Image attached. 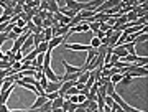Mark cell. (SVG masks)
Listing matches in <instances>:
<instances>
[{
    "label": "cell",
    "instance_id": "6da1fadb",
    "mask_svg": "<svg viewBox=\"0 0 148 112\" xmlns=\"http://www.w3.org/2000/svg\"><path fill=\"white\" fill-rule=\"evenodd\" d=\"M30 35H32V33H30V30H28V32H25L23 33V35H20V36L16 38L15 40V43H13V46H12V53H16V51H18V49L21 48V46H23V43L27 41V38L30 36Z\"/></svg>",
    "mask_w": 148,
    "mask_h": 112
},
{
    "label": "cell",
    "instance_id": "7a4b0ae2",
    "mask_svg": "<svg viewBox=\"0 0 148 112\" xmlns=\"http://www.w3.org/2000/svg\"><path fill=\"white\" fill-rule=\"evenodd\" d=\"M61 63H63V66H64V73H82V66L81 68H77V66H73V64H69V63H66L64 59H61Z\"/></svg>",
    "mask_w": 148,
    "mask_h": 112
},
{
    "label": "cell",
    "instance_id": "3957f363",
    "mask_svg": "<svg viewBox=\"0 0 148 112\" xmlns=\"http://www.w3.org/2000/svg\"><path fill=\"white\" fill-rule=\"evenodd\" d=\"M84 32H89V25L87 23H82V21H81L79 25H76V27L71 28V33H84Z\"/></svg>",
    "mask_w": 148,
    "mask_h": 112
},
{
    "label": "cell",
    "instance_id": "277c9868",
    "mask_svg": "<svg viewBox=\"0 0 148 112\" xmlns=\"http://www.w3.org/2000/svg\"><path fill=\"white\" fill-rule=\"evenodd\" d=\"M59 87H61V82L56 81V82H48V86L45 87V94L48 92H54V91H59Z\"/></svg>",
    "mask_w": 148,
    "mask_h": 112
},
{
    "label": "cell",
    "instance_id": "5b68a950",
    "mask_svg": "<svg viewBox=\"0 0 148 112\" xmlns=\"http://www.w3.org/2000/svg\"><path fill=\"white\" fill-rule=\"evenodd\" d=\"M64 48L68 49H74V51H87L89 45H63Z\"/></svg>",
    "mask_w": 148,
    "mask_h": 112
},
{
    "label": "cell",
    "instance_id": "8992f818",
    "mask_svg": "<svg viewBox=\"0 0 148 112\" xmlns=\"http://www.w3.org/2000/svg\"><path fill=\"white\" fill-rule=\"evenodd\" d=\"M135 45H137V43H133V41H127V43H123L122 46H123V48L127 49V53H128V54H132V56H137V51H135Z\"/></svg>",
    "mask_w": 148,
    "mask_h": 112
},
{
    "label": "cell",
    "instance_id": "52a82bcc",
    "mask_svg": "<svg viewBox=\"0 0 148 112\" xmlns=\"http://www.w3.org/2000/svg\"><path fill=\"white\" fill-rule=\"evenodd\" d=\"M46 101H48V99H46V94H45V96H36V101L33 102V106L30 107V109H40V107H41Z\"/></svg>",
    "mask_w": 148,
    "mask_h": 112
},
{
    "label": "cell",
    "instance_id": "ba28073f",
    "mask_svg": "<svg viewBox=\"0 0 148 112\" xmlns=\"http://www.w3.org/2000/svg\"><path fill=\"white\" fill-rule=\"evenodd\" d=\"M110 97H112V99H114V102H117V104H119V106H120V107H123V106H125V104H127V102L123 101V99H122V97L119 96L117 92H114V94H112Z\"/></svg>",
    "mask_w": 148,
    "mask_h": 112
},
{
    "label": "cell",
    "instance_id": "9c48e42d",
    "mask_svg": "<svg viewBox=\"0 0 148 112\" xmlns=\"http://www.w3.org/2000/svg\"><path fill=\"white\" fill-rule=\"evenodd\" d=\"M81 21H82V18H81L79 15H76V16H73L71 20H69V28H73V27H76V25H79Z\"/></svg>",
    "mask_w": 148,
    "mask_h": 112
},
{
    "label": "cell",
    "instance_id": "30bf717a",
    "mask_svg": "<svg viewBox=\"0 0 148 112\" xmlns=\"http://www.w3.org/2000/svg\"><path fill=\"white\" fill-rule=\"evenodd\" d=\"M43 36H45V41H49L53 38V30L51 28H45L43 30Z\"/></svg>",
    "mask_w": 148,
    "mask_h": 112
},
{
    "label": "cell",
    "instance_id": "8fae6325",
    "mask_svg": "<svg viewBox=\"0 0 148 112\" xmlns=\"http://www.w3.org/2000/svg\"><path fill=\"white\" fill-rule=\"evenodd\" d=\"M147 63H148V58L147 56H143V58H140V56H138L137 59H135V66H147Z\"/></svg>",
    "mask_w": 148,
    "mask_h": 112
},
{
    "label": "cell",
    "instance_id": "7c38bea8",
    "mask_svg": "<svg viewBox=\"0 0 148 112\" xmlns=\"http://www.w3.org/2000/svg\"><path fill=\"white\" fill-rule=\"evenodd\" d=\"M106 91H107V96H112L114 92H115V84H112L110 81L106 84Z\"/></svg>",
    "mask_w": 148,
    "mask_h": 112
},
{
    "label": "cell",
    "instance_id": "4fadbf2b",
    "mask_svg": "<svg viewBox=\"0 0 148 112\" xmlns=\"http://www.w3.org/2000/svg\"><path fill=\"white\" fill-rule=\"evenodd\" d=\"M133 81V78L132 76H128V74H123L122 76V79H120V84H123V86H128L130 82Z\"/></svg>",
    "mask_w": 148,
    "mask_h": 112
},
{
    "label": "cell",
    "instance_id": "5bb4252c",
    "mask_svg": "<svg viewBox=\"0 0 148 112\" xmlns=\"http://www.w3.org/2000/svg\"><path fill=\"white\" fill-rule=\"evenodd\" d=\"M36 48H38V53H46L48 51V41H41Z\"/></svg>",
    "mask_w": 148,
    "mask_h": 112
},
{
    "label": "cell",
    "instance_id": "9a60e30c",
    "mask_svg": "<svg viewBox=\"0 0 148 112\" xmlns=\"http://www.w3.org/2000/svg\"><path fill=\"white\" fill-rule=\"evenodd\" d=\"M87 25H89V32H99V25H101V23H99V21H90V23H87Z\"/></svg>",
    "mask_w": 148,
    "mask_h": 112
},
{
    "label": "cell",
    "instance_id": "2e32d148",
    "mask_svg": "<svg viewBox=\"0 0 148 112\" xmlns=\"http://www.w3.org/2000/svg\"><path fill=\"white\" fill-rule=\"evenodd\" d=\"M53 23H54V20L51 18V16H48V18H45V20H43V25H41V27H43V28H51V25H53Z\"/></svg>",
    "mask_w": 148,
    "mask_h": 112
},
{
    "label": "cell",
    "instance_id": "e0dca14e",
    "mask_svg": "<svg viewBox=\"0 0 148 112\" xmlns=\"http://www.w3.org/2000/svg\"><path fill=\"white\" fill-rule=\"evenodd\" d=\"M122 109H123V112H145V111H140V109H137V107L128 106V104H125V106L122 107Z\"/></svg>",
    "mask_w": 148,
    "mask_h": 112
},
{
    "label": "cell",
    "instance_id": "ac0fdd59",
    "mask_svg": "<svg viewBox=\"0 0 148 112\" xmlns=\"http://www.w3.org/2000/svg\"><path fill=\"white\" fill-rule=\"evenodd\" d=\"M40 111H41V112H51V101H46V102H45V104L40 107Z\"/></svg>",
    "mask_w": 148,
    "mask_h": 112
},
{
    "label": "cell",
    "instance_id": "d6986e66",
    "mask_svg": "<svg viewBox=\"0 0 148 112\" xmlns=\"http://www.w3.org/2000/svg\"><path fill=\"white\" fill-rule=\"evenodd\" d=\"M66 94H68V96H77V94H79V89H77L76 86H71V87L68 89V92H66Z\"/></svg>",
    "mask_w": 148,
    "mask_h": 112
},
{
    "label": "cell",
    "instance_id": "ffe728a7",
    "mask_svg": "<svg viewBox=\"0 0 148 112\" xmlns=\"http://www.w3.org/2000/svg\"><path fill=\"white\" fill-rule=\"evenodd\" d=\"M122 76H123V74H120V73H119V74H114V76H110L109 79H110V82H112V84H117V82H120Z\"/></svg>",
    "mask_w": 148,
    "mask_h": 112
},
{
    "label": "cell",
    "instance_id": "44dd1931",
    "mask_svg": "<svg viewBox=\"0 0 148 112\" xmlns=\"http://www.w3.org/2000/svg\"><path fill=\"white\" fill-rule=\"evenodd\" d=\"M89 46H92V48H99V46H101V40H99L97 36H94L92 40H90V45H89Z\"/></svg>",
    "mask_w": 148,
    "mask_h": 112
},
{
    "label": "cell",
    "instance_id": "7402d4cb",
    "mask_svg": "<svg viewBox=\"0 0 148 112\" xmlns=\"http://www.w3.org/2000/svg\"><path fill=\"white\" fill-rule=\"evenodd\" d=\"M56 97H59V92H58V91H54V92H48V94H46V99H48V101H54Z\"/></svg>",
    "mask_w": 148,
    "mask_h": 112
},
{
    "label": "cell",
    "instance_id": "603a6c76",
    "mask_svg": "<svg viewBox=\"0 0 148 112\" xmlns=\"http://www.w3.org/2000/svg\"><path fill=\"white\" fill-rule=\"evenodd\" d=\"M32 21L36 25V27H41V25H43V18H40V16H36V15L32 16Z\"/></svg>",
    "mask_w": 148,
    "mask_h": 112
},
{
    "label": "cell",
    "instance_id": "cb8c5ba5",
    "mask_svg": "<svg viewBox=\"0 0 148 112\" xmlns=\"http://www.w3.org/2000/svg\"><path fill=\"white\" fill-rule=\"evenodd\" d=\"M12 69L15 71V73H18L21 69V61H15V63L12 64Z\"/></svg>",
    "mask_w": 148,
    "mask_h": 112
},
{
    "label": "cell",
    "instance_id": "d4e9b609",
    "mask_svg": "<svg viewBox=\"0 0 148 112\" xmlns=\"http://www.w3.org/2000/svg\"><path fill=\"white\" fill-rule=\"evenodd\" d=\"M15 25H16V27H20V28H25V27H27V21L23 20V18H18V20L15 21Z\"/></svg>",
    "mask_w": 148,
    "mask_h": 112
},
{
    "label": "cell",
    "instance_id": "484cf974",
    "mask_svg": "<svg viewBox=\"0 0 148 112\" xmlns=\"http://www.w3.org/2000/svg\"><path fill=\"white\" fill-rule=\"evenodd\" d=\"M5 41H8V36H7V32H3V33H0V46Z\"/></svg>",
    "mask_w": 148,
    "mask_h": 112
},
{
    "label": "cell",
    "instance_id": "4316f807",
    "mask_svg": "<svg viewBox=\"0 0 148 112\" xmlns=\"http://www.w3.org/2000/svg\"><path fill=\"white\" fill-rule=\"evenodd\" d=\"M8 68H12V64L8 61H0V69H8Z\"/></svg>",
    "mask_w": 148,
    "mask_h": 112
},
{
    "label": "cell",
    "instance_id": "83f0119b",
    "mask_svg": "<svg viewBox=\"0 0 148 112\" xmlns=\"http://www.w3.org/2000/svg\"><path fill=\"white\" fill-rule=\"evenodd\" d=\"M7 36H8V40H13V41H15L16 38H18V35H16V33H13L12 30H8V32H7Z\"/></svg>",
    "mask_w": 148,
    "mask_h": 112
},
{
    "label": "cell",
    "instance_id": "f1b7e54d",
    "mask_svg": "<svg viewBox=\"0 0 148 112\" xmlns=\"http://www.w3.org/2000/svg\"><path fill=\"white\" fill-rule=\"evenodd\" d=\"M13 59H15V61H21V59H23V53H21L20 49H18V51L13 54Z\"/></svg>",
    "mask_w": 148,
    "mask_h": 112
},
{
    "label": "cell",
    "instance_id": "f546056e",
    "mask_svg": "<svg viewBox=\"0 0 148 112\" xmlns=\"http://www.w3.org/2000/svg\"><path fill=\"white\" fill-rule=\"evenodd\" d=\"M109 28H110V27H109L107 23H101V25H99V30H101L102 33H106L107 30H109Z\"/></svg>",
    "mask_w": 148,
    "mask_h": 112
},
{
    "label": "cell",
    "instance_id": "4dcf8cb0",
    "mask_svg": "<svg viewBox=\"0 0 148 112\" xmlns=\"http://www.w3.org/2000/svg\"><path fill=\"white\" fill-rule=\"evenodd\" d=\"M86 99H87V97H86L82 92H79V94H77V104H79V102H84Z\"/></svg>",
    "mask_w": 148,
    "mask_h": 112
},
{
    "label": "cell",
    "instance_id": "1f68e13d",
    "mask_svg": "<svg viewBox=\"0 0 148 112\" xmlns=\"http://www.w3.org/2000/svg\"><path fill=\"white\" fill-rule=\"evenodd\" d=\"M33 78H35V79L36 81H40L43 78V71H36V73H35V76H33Z\"/></svg>",
    "mask_w": 148,
    "mask_h": 112
},
{
    "label": "cell",
    "instance_id": "d6a6232c",
    "mask_svg": "<svg viewBox=\"0 0 148 112\" xmlns=\"http://www.w3.org/2000/svg\"><path fill=\"white\" fill-rule=\"evenodd\" d=\"M0 112H8V107H7V104H0Z\"/></svg>",
    "mask_w": 148,
    "mask_h": 112
},
{
    "label": "cell",
    "instance_id": "836d02e7",
    "mask_svg": "<svg viewBox=\"0 0 148 112\" xmlns=\"http://www.w3.org/2000/svg\"><path fill=\"white\" fill-rule=\"evenodd\" d=\"M51 112H66L63 107H58V109H51Z\"/></svg>",
    "mask_w": 148,
    "mask_h": 112
},
{
    "label": "cell",
    "instance_id": "e575fe53",
    "mask_svg": "<svg viewBox=\"0 0 148 112\" xmlns=\"http://www.w3.org/2000/svg\"><path fill=\"white\" fill-rule=\"evenodd\" d=\"M74 112H86V109H81V107H77V109H76Z\"/></svg>",
    "mask_w": 148,
    "mask_h": 112
},
{
    "label": "cell",
    "instance_id": "d590c367",
    "mask_svg": "<svg viewBox=\"0 0 148 112\" xmlns=\"http://www.w3.org/2000/svg\"><path fill=\"white\" fill-rule=\"evenodd\" d=\"M102 2H106V0H102Z\"/></svg>",
    "mask_w": 148,
    "mask_h": 112
}]
</instances>
